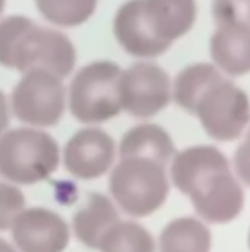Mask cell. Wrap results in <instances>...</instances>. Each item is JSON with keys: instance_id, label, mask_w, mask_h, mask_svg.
Returning <instances> with one entry per match:
<instances>
[{"instance_id": "obj_7", "label": "cell", "mask_w": 250, "mask_h": 252, "mask_svg": "<svg viewBox=\"0 0 250 252\" xmlns=\"http://www.w3.org/2000/svg\"><path fill=\"white\" fill-rule=\"evenodd\" d=\"M121 106L136 118H150L168 106L171 81L156 63L137 62L121 72Z\"/></svg>"}, {"instance_id": "obj_8", "label": "cell", "mask_w": 250, "mask_h": 252, "mask_svg": "<svg viewBox=\"0 0 250 252\" xmlns=\"http://www.w3.org/2000/svg\"><path fill=\"white\" fill-rule=\"evenodd\" d=\"M136 3L141 28L164 52L187 34L196 21L194 0H136Z\"/></svg>"}, {"instance_id": "obj_2", "label": "cell", "mask_w": 250, "mask_h": 252, "mask_svg": "<svg viewBox=\"0 0 250 252\" xmlns=\"http://www.w3.org/2000/svg\"><path fill=\"white\" fill-rule=\"evenodd\" d=\"M59 162V145L43 130L21 127L0 136V174L15 185L43 182Z\"/></svg>"}, {"instance_id": "obj_10", "label": "cell", "mask_w": 250, "mask_h": 252, "mask_svg": "<svg viewBox=\"0 0 250 252\" xmlns=\"http://www.w3.org/2000/svg\"><path fill=\"white\" fill-rule=\"evenodd\" d=\"M115 159V142L103 130L88 127L77 131L65 145L63 164L69 174L81 180L105 176Z\"/></svg>"}, {"instance_id": "obj_3", "label": "cell", "mask_w": 250, "mask_h": 252, "mask_svg": "<svg viewBox=\"0 0 250 252\" xmlns=\"http://www.w3.org/2000/svg\"><path fill=\"white\" fill-rule=\"evenodd\" d=\"M109 190L119 208L131 217H147L168 198L165 165L144 158H124L111 173Z\"/></svg>"}, {"instance_id": "obj_5", "label": "cell", "mask_w": 250, "mask_h": 252, "mask_svg": "<svg viewBox=\"0 0 250 252\" xmlns=\"http://www.w3.org/2000/svg\"><path fill=\"white\" fill-rule=\"evenodd\" d=\"M194 114L211 137L221 142L236 140L250 121L249 97L236 84L222 78L202 94Z\"/></svg>"}, {"instance_id": "obj_1", "label": "cell", "mask_w": 250, "mask_h": 252, "mask_svg": "<svg viewBox=\"0 0 250 252\" xmlns=\"http://www.w3.org/2000/svg\"><path fill=\"white\" fill-rule=\"evenodd\" d=\"M0 65L22 74L43 69L63 78L74 69L75 49L56 30L40 27L21 15L7 16L0 21Z\"/></svg>"}, {"instance_id": "obj_9", "label": "cell", "mask_w": 250, "mask_h": 252, "mask_svg": "<svg viewBox=\"0 0 250 252\" xmlns=\"http://www.w3.org/2000/svg\"><path fill=\"white\" fill-rule=\"evenodd\" d=\"M189 196L196 213L215 224L234 220L245 205L242 186L230 170L206 176L190 190Z\"/></svg>"}, {"instance_id": "obj_16", "label": "cell", "mask_w": 250, "mask_h": 252, "mask_svg": "<svg viewBox=\"0 0 250 252\" xmlns=\"http://www.w3.org/2000/svg\"><path fill=\"white\" fill-rule=\"evenodd\" d=\"M161 252H209L211 232L193 217H181L171 221L161 233Z\"/></svg>"}, {"instance_id": "obj_17", "label": "cell", "mask_w": 250, "mask_h": 252, "mask_svg": "<svg viewBox=\"0 0 250 252\" xmlns=\"http://www.w3.org/2000/svg\"><path fill=\"white\" fill-rule=\"evenodd\" d=\"M222 74L209 63H196L184 68L175 78L172 94L178 106L194 114L202 94L215 83L222 80Z\"/></svg>"}, {"instance_id": "obj_4", "label": "cell", "mask_w": 250, "mask_h": 252, "mask_svg": "<svg viewBox=\"0 0 250 252\" xmlns=\"http://www.w3.org/2000/svg\"><path fill=\"white\" fill-rule=\"evenodd\" d=\"M121 68L111 61H97L81 68L69 86L71 114L84 124H99L121 111Z\"/></svg>"}, {"instance_id": "obj_15", "label": "cell", "mask_w": 250, "mask_h": 252, "mask_svg": "<svg viewBox=\"0 0 250 252\" xmlns=\"http://www.w3.org/2000/svg\"><path fill=\"white\" fill-rule=\"evenodd\" d=\"M175 155L171 136L156 124H139L130 128L119 143V158H144L167 165Z\"/></svg>"}, {"instance_id": "obj_12", "label": "cell", "mask_w": 250, "mask_h": 252, "mask_svg": "<svg viewBox=\"0 0 250 252\" xmlns=\"http://www.w3.org/2000/svg\"><path fill=\"white\" fill-rule=\"evenodd\" d=\"M230 170L228 159L212 146H192L174 155L171 177L175 188L189 195L190 190L206 176Z\"/></svg>"}, {"instance_id": "obj_21", "label": "cell", "mask_w": 250, "mask_h": 252, "mask_svg": "<svg viewBox=\"0 0 250 252\" xmlns=\"http://www.w3.org/2000/svg\"><path fill=\"white\" fill-rule=\"evenodd\" d=\"M212 13L218 25H250V0H214Z\"/></svg>"}, {"instance_id": "obj_23", "label": "cell", "mask_w": 250, "mask_h": 252, "mask_svg": "<svg viewBox=\"0 0 250 252\" xmlns=\"http://www.w3.org/2000/svg\"><path fill=\"white\" fill-rule=\"evenodd\" d=\"M9 124V114H7V103L4 94L0 92V136L4 133L6 127Z\"/></svg>"}, {"instance_id": "obj_13", "label": "cell", "mask_w": 250, "mask_h": 252, "mask_svg": "<svg viewBox=\"0 0 250 252\" xmlns=\"http://www.w3.org/2000/svg\"><path fill=\"white\" fill-rule=\"evenodd\" d=\"M211 55L230 75L250 72V25L222 24L211 38Z\"/></svg>"}, {"instance_id": "obj_19", "label": "cell", "mask_w": 250, "mask_h": 252, "mask_svg": "<svg viewBox=\"0 0 250 252\" xmlns=\"http://www.w3.org/2000/svg\"><path fill=\"white\" fill-rule=\"evenodd\" d=\"M35 4L49 22L77 27L94 13L97 0H35Z\"/></svg>"}, {"instance_id": "obj_25", "label": "cell", "mask_w": 250, "mask_h": 252, "mask_svg": "<svg viewBox=\"0 0 250 252\" xmlns=\"http://www.w3.org/2000/svg\"><path fill=\"white\" fill-rule=\"evenodd\" d=\"M3 7H4V0H0V13L3 10Z\"/></svg>"}, {"instance_id": "obj_22", "label": "cell", "mask_w": 250, "mask_h": 252, "mask_svg": "<svg viewBox=\"0 0 250 252\" xmlns=\"http://www.w3.org/2000/svg\"><path fill=\"white\" fill-rule=\"evenodd\" d=\"M248 133L243 139V142L240 143L237 152H236V158H234V167L236 171L239 174V177L250 186V121L248 124Z\"/></svg>"}, {"instance_id": "obj_14", "label": "cell", "mask_w": 250, "mask_h": 252, "mask_svg": "<svg viewBox=\"0 0 250 252\" xmlns=\"http://www.w3.org/2000/svg\"><path fill=\"white\" fill-rule=\"evenodd\" d=\"M118 221L119 216L112 201L102 193L91 192L87 195L85 204L75 213L72 229L83 245L97 250L102 238Z\"/></svg>"}, {"instance_id": "obj_26", "label": "cell", "mask_w": 250, "mask_h": 252, "mask_svg": "<svg viewBox=\"0 0 250 252\" xmlns=\"http://www.w3.org/2000/svg\"><path fill=\"white\" fill-rule=\"evenodd\" d=\"M249 248H250V232H249Z\"/></svg>"}, {"instance_id": "obj_20", "label": "cell", "mask_w": 250, "mask_h": 252, "mask_svg": "<svg viewBox=\"0 0 250 252\" xmlns=\"http://www.w3.org/2000/svg\"><path fill=\"white\" fill-rule=\"evenodd\" d=\"M25 210V196L15 185L0 183V230L12 227L18 216Z\"/></svg>"}, {"instance_id": "obj_6", "label": "cell", "mask_w": 250, "mask_h": 252, "mask_svg": "<svg viewBox=\"0 0 250 252\" xmlns=\"http://www.w3.org/2000/svg\"><path fill=\"white\" fill-rule=\"evenodd\" d=\"M15 117L34 127L56 126L65 111V87L62 78L32 69L24 74L12 92Z\"/></svg>"}, {"instance_id": "obj_18", "label": "cell", "mask_w": 250, "mask_h": 252, "mask_svg": "<svg viewBox=\"0 0 250 252\" xmlns=\"http://www.w3.org/2000/svg\"><path fill=\"white\" fill-rule=\"evenodd\" d=\"M100 252H155L152 235L134 221H118L102 238Z\"/></svg>"}, {"instance_id": "obj_24", "label": "cell", "mask_w": 250, "mask_h": 252, "mask_svg": "<svg viewBox=\"0 0 250 252\" xmlns=\"http://www.w3.org/2000/svg\"><path fill=\"white\" fill-rule=\"evenodd\" d=\"M0 252H16V250L10 244H7L4 239H0Z\"/></svg>"}, {"instance_id": "obj_11", "label": "cell", "mask_w": 250, "mask_h": 252, "mask_svg": "<svg viewBox=\"0 0 250 252\" xmlns=\"http://www.w3.org/2000/svg\"><path fill=\"white\" fill-rule=\"evenodd\" d=\"M10 229L21 252H63L69 244L66 221L47 208L24 210Z\"/></svg>"}]
</instances>
